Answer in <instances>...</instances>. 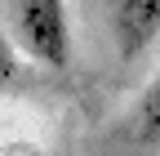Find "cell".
<instances>
[{"label":"cell","mask_w":160,"mask_h":156,"mask_svg":"<svg viewBox=\"0 0 160 156\" xmlns=\"http://www.w3.org/2000/svg\"><path fill=\"white\" fill-rule=\"evenodd\" d=\"M13 36L27 58L45 67H62L71 58L67 0H13Z\"/></svg>","instance_id":"obj_1"},{"label":"cell","mask_w":160,"mask_h":156,"mask_svg":"<svg viewBox=\"0 0 160 156\" xmlns=\"http://www.w3.org/2000/svg\"><path fill=\"white\" fill-rule=\"evenodd\" d=\"M116 45L125 58L142 54L160 36V0H116Z\"/></svg>","instance_id":"obj_2"},{"label":"cell","mask_w":160,"mask_h":156,"mask_svg":"<svg viewBox=\"0 0 160 156\" xmlns=\"http://www.w3.org/2000/svg\"><path fill=\"white\" fill-rule=\"evenodd\" d=\"M133 129H138V138H147V143H160V71L151 76V85L142 89V98H138Z\"/></svg>","instance_id":"obj_3"},{"label":"cell","mask_w":160,"mask_h":156,"mask_svg":"<svg viewBox=\"0 0 160 156\" xmlns=\"http://www.w3.org/2000/svg\"><path fill=\"white\" fill-rule=\"evenodd\" d=\"M13 71H18V54H13V45L5 40V36H0V89H9Z\"/></svg>","instance_id":"obj_4"}]
</instances>
